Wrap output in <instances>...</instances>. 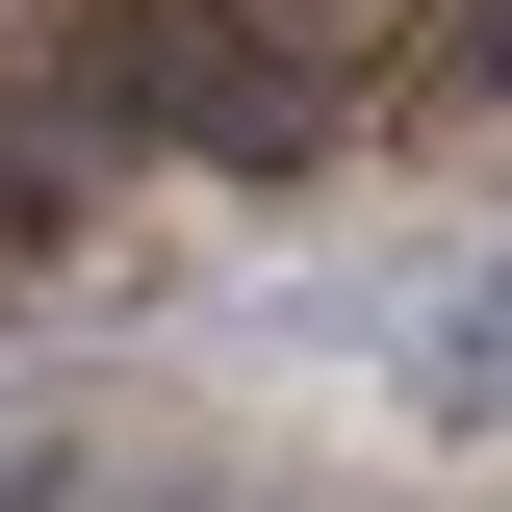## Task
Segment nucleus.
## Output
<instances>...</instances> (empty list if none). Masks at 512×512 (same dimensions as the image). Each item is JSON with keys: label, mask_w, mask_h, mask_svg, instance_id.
<instances>
[{"label": "nucleus", "mask_w": 512, "mask_h": 512, "mask_svg": "<svg viewBox=\"0 0 512 512\" xmlns=\"http://www.w3.org/2000/svg\"><path fill=\"white\" fill-rule=\"evenodd\" d=\"M52 77H77L103 128H154V154H205V180H308V128H333V77L282 52L256 0H103Z\"/></svg>", "instance_id": "nucleus-1"}, {"label": "nucleus", "mask_w": 512, "mask_h": 512, "mask_svg": "<svg viewBox=\"0 0 512 512\" xmlns=\"http://www.w3.org/2000/svg\"><path fill=\"white\" fill-rule=\"evenodd\" d=\"M436 52H461V103H512V0H461V26H436Z\"/></svg>", "instance_id": "nucleus-2"}]
</instances>
